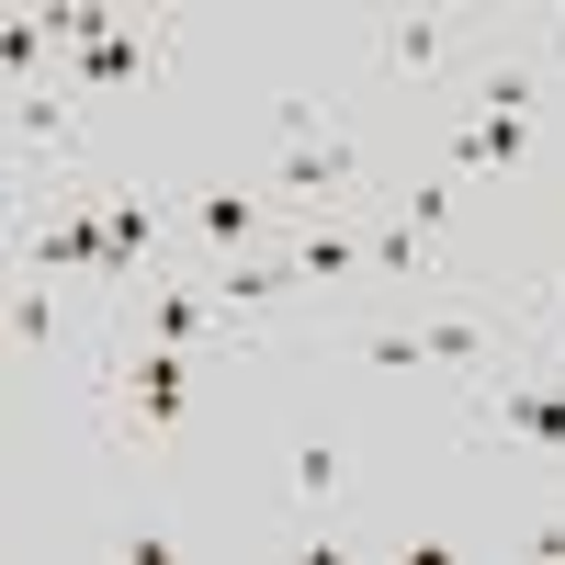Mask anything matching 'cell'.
Wrapping results in <instances>:
<instances>
[{
  "label": "cell",
  "instance_id": "cell-5",
  "mask_svg": "<svg viewBox=\"0 0 565 565\" xmlns=\"http://www.w3.org/2000/svg\"><path fill=\"white\" fill-rule=\"evenodd\" d=\"M148 340H170V351L226 340V306L204 295V282H159V271H148Z\"/></svg>",
  "mask_w": 565,
  "mask_h": 565
},
{
  "label": "cell",
  "instance_id": "cell-15",
  "mask_svg": "<svg viewBox=\"0 0 565 565\" xmlns=\"http://www.w3.org/2000/svg\"><path fill=\"white\" fill-rule=\"evenodd\" d=\"M12 351H57V295H12Z\"/></svg>",
  "mask_w": 565,
  "mask_h": 565
},
{
  "label": "cell",
  "instance_id": "cell-4",
  "mask_svg": "<svg viewBox=\"0 0 565 565\" xmlns=\"http://www.w3.org/2000/svg\"><path fill=\"white\" fill-rule=\"evenodd\" d=\"M260 226H271V193H238V181L193 193V238H204V260H249Z\"/></svg>",
  "mask_w": 565,
  "mask_h": 565
},
{
  "label": "cell",
  "instance_id": "cell-9",
  "mask_svg": "<svg viewBox=\"0 0 565 565\" xmlns=\"http://www.w3.org/2000/svg\"><path fill=\"white\" fill-rule=\"evenodd\" d=\"M282 260H295V282H351V271H373V238H351V226H306Z\"/></svg>",
  "mask_w": 565,
  "mask_h": 565
},
{
  "label": "cell",
  "instance_id": "cell-17",
  "mask_svg": "<svg viewBox=\"0 0 565 565\" xmlns=\"http://www.w3.org/2000/svg\"><path fill=\"white\" fill-rule=\"evenodd\" d=\"M521 554H543V565H565V509H532V521H521Z\"/></svg>",
  "mask_w": 565,
  "mask_h": 565
},
{
  "label": "cell",
  "instance_id": "cell-10",
  "mask_svg": "<svg viewBox=\"0 0 565 565\" xmlns=\"http://www.w3.org/2000/svg\"><path fill=\"white\" fill-rule=\"evenodd\" d=\"M351 362L362 373H430V340H418V317H385V328H351Z\"/></svg>",
  "mask_w": 565,
  "mask_h": 565
},
{
  "label": "cell",
  "instance_id": "cell-2",
  "mask_svg": "<svg viewBox=\"0 0 565 565\" xmlns=\"http://www.w3.org/2000/svg\"><path fill=\"white\" fill-rule=\"evenodd\" d=\"M487 430L532 463H565V373H487Z\"/></svg>",
  "mask_w": 565,
  "mask_h": 565
},
{
  "label": "cell",
  "instance_id": "cell-16",
  "mask_svg": "<svg viewBox=\"0 0 565 565\" xmlns=\"http://www.w3.org/2000/svg\"><path fill=\"white\" fill-rule=\"evenodd\" d=\"M295 498H306V509L340 498V452H328V441H306V452H295Z\"/></svg>",
  "mask_w": 565,
  "mask_h": 565
},
{
  "label": "cell",
  "instance_id": "cell-13",
  "mask_svg": "<svg viewBox=\"0 0 565 565\" xmlns=\"http://www.w3.org/2000/svg\"><path fill=\"white\" fill-rule=\"evenodd\" d=\"M12 136H23V148H68V136H79V125H68V90H34V79H23V90H12Z\"/></svg>",
  "mask_w": 565,
  "mask_h": 565
},
{
  "label": "cell",
  "instance_id": "cell-7",
  "mask_svg": "<svg viewBox=\"0 0 565 565\" xmlns=\"http://www.w3.org/2000/svg\"><path fill=\"white\" fill-rule=\"evenodd\" d=\"M103 226H114V260H125V295H136V271L159 260V204H148V181H114V193H103Z\"/></svg>",
  "mask_w": 565,
  "mask_h": 565
},
{
  "label": "cell",
  "instance_id": "cell-8",
  "mask_svg": "<svg viewBox=\"0 0 565 565\" xmlns=\"http://www.w3.org/2000/svg\"><path fill=\"white\" fill-rule=\"evenodd\" d=\"M373 57H385L396 79H430V68L452 57V23H441V12H396V23H385V45H373Z\"/></svg>",
  "mask_w": 565,
  "mask_h": 565
},
{
  "label": "cell",
  "instance_id": "cell-11",
  "mask_svg": "<svg viewBox=\"0 0 565 565\" xmlns=\"http://www.w3.org/2000/svg\"><path fill=\"white\" fill-rule=\"evenodd\" d=\"M543 103H554V79H543V57H509V68H487V79H476V114H521V125H532Z\"/></svg>",
  "mask_w": 565,
  "mask_h": 565
},
{
  "label": "cell",
  "instance_id": "cell-14",
  "mask_svg": "<svg viewBox=\"0 0 565 565\" xmlns=\"http://www.w3.org/2000/svg\"><path fill=\"white\" fill-rule=\"evenodd\" d=\"M396 215H407V226H430V238H441V226L463 215V181H452V170H430V181H407V193H396Z\"/></svg>",
  "mask_w": 565,
  "mask_h": 565
},
{
  "label": "cell",
  "instance_id": "cell-6",
  "mask_svg": "<svg viewBox=\"0 0 565 565\" xmlns=\"http://www.w3.org/2000/svg\"><path fill=\"white\" fill-rule=\"evenodd\" d=\"M418 340H430V373H498V328L476 317V306H441V317H418Z\"/></svg>",
  "mask_w": 565,
  "mask_h": 565
},
{
  "label": "cell",
  "instance_id": "cell-3",
  "mask_svg": "<svg viewBox=\"0 0 565 565\" xmlns=\"http://www.w3.org/2000/svg\"><path fill=\"white\" fill-rule=\"evenodd\" d=\"M271 204H295V215H328V204H351L362 193V148L351 136H306V148H271V181H260Z\"/></svg>",
  "mask_w": 565,
  "mask_h": 565
},
{
  "label": "cell",
  "instance_id": "cell-12",
  "mask_svg": "<svg viewBox=\"0 0 565 565\" xmlns=\"http://www.w3.org/2000/svg\"><path fill=\"white\" fill-rule=\"evenodd\" d=\"M441 271V249H430V226H373V282H430Z\"/></svg>",
  "mask_w": 565,
  "mask_h": 565
},
{
  "label": "cell",
  "instance_id": "cell-1",
  "mask_svg": "<svg viewBox=\"0 0 565 565\" xmlns=\"http://www.w3.org/2000/svg\"><path fill=\"white\" fill-rule=\"evenodd\" d=\"M114 407H125L136 441H170L181 418H193V351H170V340L125 351V362H114Z\"/></svg>",
  "mask_w": 565,
  "mask_h": 565
}]
</instances>
